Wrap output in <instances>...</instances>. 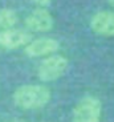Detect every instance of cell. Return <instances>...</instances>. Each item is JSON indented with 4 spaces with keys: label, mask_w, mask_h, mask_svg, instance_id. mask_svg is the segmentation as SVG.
Listing matches in <instances>:
<instances>
[{
    "label": "cell",
    "mask_w": 114,
    "mask_h": 122,
    "mask_svg": "<svg viewBox=\"0 0 114 122\" xmlns=\"http://www.w3.org/2000/svg\"><path fill=\"white\" fill-rule=\"evenodd\" d=\"M25 25L35 32H48L53 28V17L46 8H36L25 17Z\"/></svg>",
    "instance_id": "obj_5"
},
{
    "label": "cell",
    "mask_w": 114,
    "mask_h": 122,
    "mask_svg": "<svg viewBox=\"0 0 114 122\" xmlns=\"http://www.w3.org/2000/svg\"><path fill=\"white\" fill-rule=\"evenodd\" d=\"M17 23V13L11 8L0 9V29H9Z\"/></svg>",
    "instance_id": "obj_8"
},
{
    "label": "cell",
    "mask_w": 114,
    "mask_h": 122,
    "mask_svg": "<svg viewBox=\"0 0 114 122\" xmlns=\"http://www.w3.org/2000/svg\"><path fill=\"white\" fill-rule=\"evenodd\" d=\"M108 1H109V4H110L111 7H114V0H108Z\"/></svg>",
    "instance_id": "obj_10"
},
{
    "label": "cell",
    "mask_w": 114,
    "mask_h": 122,
    "mask_svg": "<svg viewBox=\"0 0 114 122\" xmlns=\"http://www.w3.org/2000/svg\"><path fill=\"white\" fill-rule=\"evenodd\" d=\"M36 5H40V8H44V7H48L50 4V0H32Z\"/></svg>",
    "instance_id": "obj_9"
},
{
    "label": "cell",
    "mask_w": 114,
    "mask_h": 122,
    "mask_svg": "<svg viewBox=\"0 0 114 122\" xmlns=\"http://www.w3.org/2000/svg\"><path fill=\"white\" fill-rule=\"evenodd\" d=\"M90 28L101 36H114V12L101 11L96 13L90 20Z\"/></svg>",
    "instance_id": "obj_7"
},
{
    "label": "cell",
    "mask_w": 114,
    "mask_h": 122,
    "mask_svg": "<svg viewBox=\"0 0 114 122\" xmlns=\"http://www.w3.org/2000/svg\"><path fill=\"white\" fill-rule=\"evenodd\" d=\"M16 106L24 110H35L44 107L50 101V92L44 85L28 84L21 85L12 96Z\"/></svg>",
    "instance_id": "obj_1"
},
{
    "label": "cell",
    "mask_w": 114,
    "mask_h": 122,
    "mask_svg": "<svg viewBox=\"0 0 114 122\" xmlns=\"http://www.w3.org/2000/svg\"><path fill=\"white\" fill-rule=\"evenodd\" d=\"M60 49V43L52 37H40L31 40L24 46V52L28 57H48L55 55Z\"/></svg>",
    "instance_id": "obj_4"
},
{
    "label": "cell",
    "mask_w": 114,
    "mask_h": 122,
    "mask_svg": "<svg viewBox=\"0 0 114 122\" xmlns=\"http://www.w3.org/2000/svg\"><path fill=\"white\" fill-rule=\"evenodd\" d=\"M102 113L101 101L97 97L86 96L81 98L73 109L72 122H99Z\"/></svg>",
    "instance_id": "obj_3"
},
{
    "label": "cell",
    "mask_w": 114,
    "mask_h": 122,
    "mask_svg": "<svg viewBox=\"0 0 114 122\" xmlns=\"http://www.w3.org/2000/svg\"><path fill=\"white\" fill-rule=\"evenodd\" d=\"M32 40L31 33L24 29H4L0 30V46L4 49H17L25 46Z\"/></svg>",
    "instance_id": "obj_6"
},
{
    "label": "cell",
    "mask_w": 114,
    "mask_h": 122,
    "mask_svg": "<svg viewBox=\"0 0 114 122\" xmlns=\"http://www.w3.org/2000/svg\"><path fill=\"white\" fill-rule=\"evenodd\" d=\"M68 58L61 55H50L45 57L37 68V76L44 82H52L62 77L68 70Z\"/></svg>",
    "instance_id": "obj_2"
},
{
    "label": "cell",
    "mask_w": 114,
    "mask_h": 122,
    "mask_svg": "<svg viewBox=\"0 0 114 122\" xmlns=\"http://www.w3.org/2000/svg\"><path fill=\"white\" fill-rule=\"evenodd\" d=\"M13 122H23V121H13Z\"/></svg>",
    "instance_id": "obj_11"
}]
</instances>
